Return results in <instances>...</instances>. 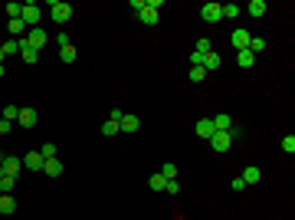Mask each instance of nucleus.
<instances>
[{
  "label": "nucleus",
  "instance_id": "31",
  "mask_svg": "<svg viewBox=\"0 0 295 220\" xmlns=\"http://www.w3.org/2000/svg\"><path fill=\"white\" fill-rule=\"evenodd\" d=\"M59 56H63V63H72V59H76V46H63Z\"/></svg>",
  "mask_w": 295,
  "mask_h": 220
},
{
  "label": "nucleus",
  "instance_id": "23",
  "mask_svg": "<svg viewBox=\"0 0 295 220\" xmlns=\"http://www.w3.org/2000/svg\"><path fill=\"white\" fill-rule=\"evenodd\" d=\"M246 13H250V17H262V13H266V3H262V0H252L250 7H246Z\"/></svg>",
  "mask_w": 295,
  "mask_h": 220
},
{
  "label": "nucleus",
  "instance_id": "25",
  "mask_svg": "<svg viewBox=\"0 0 295 220\" xmlns=\"http://www.w3.org/2000/svg\"><path fill=\"white\" fill-rule=\"evenodd\" d=\"M17 115H20L17 105H3V112H0V119H7V122H17Z\"/></svg>",
  "mask_w": 295,
  "mask_h": 220
},
{
  "label": "nucleus",
  "instance_id": "7",
  "mask_svg": "<svg viewBox=\"0 0 295 220\" xmlns=\"http://www.w3.org/2000/svg\"><path fill=\"white\" fill-rule=\"evenodd\" d=\"M200 17H204L207 23H217V20H223V3H204Z\"/></svg>",
  "mask_w": 295,
  "mask_h": 220
},
{
  "label": "nucleus",
  "instance_id": "4",
  "mask_svg": "<svg viewBox=\"0 0 295 220\" xmlns=\"http://www.w3.org/2000/svg\"><path fill=\"white\" fill-rule=\"evenodd\" d=\"M158 10H161V0H144V10L138 13V20H141L144 26H154V23H158Z\"/></svg>",
  "mask_w": 295,
  "mask_h": 220
},
{
  "label": "nucleus",
  "instance_id": "19",
  "mask_svg": "<svg viewBox=\"0 0 295 220\" xmlns=\"http://www.w3.org/2000/svg\"><path fill=\"white\" fill-rule=\"evenodd\" d=\"M13 210H17V200H13L10 194H3V197H0V214H13Z\"/></svg>",
  "mask_w": 295,
  "mask_h": 220
},
{
  "label": "nucleus",
  "instance_id": "36",
  "mask_svg": "<svg viewBox=\"0 0 295 220\" xmlns=\"http://www.w3.org/2000/svg\"><path fill=\"white\" fill-rule=\"evenodd\" d=\"M56 43H59V49H63V46H72V36L69 33H56Z\"/></svg>",
  "mask_w": 295,
  "mask_h": 220
},
{
  "label": "nucleus",
  "instance_id": "30",
  "mask_svg": "<svg viewBox=\"0 0 295 220\" xmlns=\"http://www.w3.org/2000/svg\"><path fill=\"white\" fill-rule=\"evenodd\" d=\"M40 154H43V161H49V158H56V145H53V142H46L43 148H40Z\"/></svg>",
  "mask_w": 295,
  "mask_h": 220
},
{
  "label": "nucleus",
  "instance_id": "44",
  "mask_svg": "<svg viewBox=\"0 0 295 220\" xmlns=\"http://www.w3.org/2000/svg\"><path fill=\"white\" fill-rule=\"evenodd\" d=\"M0 174H3V171H0Z\"/></svg>",
  "mask_w": 295,
  "mask_h": 220
},
{
  "label": "nucleus",
  "instance_id": "43",
  "mask_svg": "<svg viewBox=\"0 0 295 220\" xmlns=\"http://www.w3.org/2000/svg\"><path fill=\"white\" fill-rule=\"evenodd\" d=\"M0 197H3V191H0Z\"/></svg>",
  "mask_w": 295,
  "mask_h": 220
},
{
  "label": "nucleus",
  "instance_id": "10",
  "mask_svg": "<svg viewBox=\"0 0 295 220\" xmlns=\"http://www.w3.org/2000/svg\"><path fill=\"white\" fill-rule=\"evenodd\" d=\"M118 128H121V132H128V135H135L138 128H141V119H138V115H121Z\"/></svg>",
  "mask_w": 295,
  "mask_h": 220
},
{
  "label": "nucleus",
  "instance_id": "28",
  "mask_svg": "<svg viewBox=\"0 0 295 220\" xmlns=\"http://www.w3.org/2000/svg\"><path fill=\"white\" fill-rule=\"evenodd\" d=\"M13 53H20V40H7L3 43V56H13Z\"/></svg>",
  "mask_w": 295,
  "mask_h": 220
},
{
  "label": "nucleus",
  "instance_id": "42",
  "mask_svg": "<svg viewBox=\"0 0 295 220\" xmlns=\"http://www.w3.org/2000/svg\"><path fill=\"white\" fill-rule=\"evenodd\" d=\"M0 79H3V66H0Z\"/></svg>",
  "mask_w": 295,
  "mask_h": 220
},
{
  "label": "nucleus",
  "instance_id": "11",
  "mask_svg": "<svg viewBox=\"0 0 295 220\" xmlns=\"http://www.w3.org/2000/svg\"><path fill=\"white\" fill-rule=\"evenodd\" d=\"M194 128H197V135H200V138H207V142L213 138V132H217V128H213V119H200Z\"/></svg>",
  "mask_w": 295,
  "mask_h": 220
},
{
  "label": "nucleus",
  "instance_id": "22",
  "mask_svg": "<svg viewBox=\"0 0 295 220\" xmlns=\"http://www.w3.org/2000/svg\"><path fill=\"white\" fill-rule=\"evenodd\" d=\"M13 187H17V177H10V174H0V191H3V194H10Z\"/></svg>",
  "mask_w": 295,
  "mask_h": 220
},
{
  "label": "nucleus",
  "instance_id": "38",
  "mask_svg": "<svg viewBox=\"0 0 295 220\" xmlns=\"http://www.w3.org/2000/svg\"><path fill=\"white\" fill-rule=\"evenodd\" d=\"M164 191H167V194H177V191H181V187H177V177H174V181H167V184H164Z\"/></svg>",
  "mask_w": 295,
  "mask_h": 220
},
{
  "label": "nucleus",
  "instance_id": "29",
  "mask_svg": "<svg viewBox=\"0 0 295 220\" xmlns=\"http://www.w3.org/2000/svg\"><path fill=\"white\" fill-rule=\"evenodd\" d=\"M161 174H164V181H174V177H177V165H171V161H167V165L161 168Z\"/></svg>",
  "mask_w": 295,
  "mask_h": 220
},
{
  "label": "nucleus",
  "instance_id": "17",
  "mask_svg": "<svg viewBox=\"0 0 295 220\" xmlns=\"http://www.w3.org/2000/svg\"><path fill=\"white\" fill-rule=\"evenodd\" d=\"M236 59H240V66H243V69H250V66H256V56H252L250 49H240V53H236Z\"/></svg>",
  "mask_w": 295,
  "mask_h": 220
},
{
  "label": "nucleus",
  "instance_id": "15",
  "mask_svg": "<svg viewBox=\"0 0 295 220\" xmlns=\"http://www.w3.org/2000/svg\"><path fill=\"white\" fill-rule=\"evenodd\" d=\"M20 56H23V63H40V53L33 46H26L23 40H20Z\"/></svg>",
  "mask_w": 295,
  "mask_h": 220
},
{
  "label": "nucleus",
  "instance_id": "16",
  "mask_svg": "<svg viewBox=\"0 0 295 220\" xmlns=\"http://www.w3.org/2000/svg\"><path fill=\"white\" fill-rule=\"evenodd\" d=\"M43 174H49V177H59V174H63V165H59L56 158H49V161H43Z\"/></svg>",
  "mask_w": 295,
  "mask_h": 220
},
{
  "label": "nucleus",
  "instance_id": "8",
  "mask_svg": "<svg viewBox=\"0 0 295 220\" xmlns=\"http://www.w3.org/2000/svg\"><path fill=\"white\" fill-rule=\"evenodd\" d=\"M20 168H23V161H20V158L7 154V158H3V165H0V171H3V174H10V177H17V174H20Z\"/></svg>",
  "mask_w": 295,
  "mask_h": 220
},
{
  "label": "nucleus",
  "instance_id": "6",
  "mask_svg": "<svg viewBox=\"0 0 295 220\" xmlns=\"http://www.w3.org/2000/svg\"><path fill=\"white\" fill-rule=\"evenodd\" d=\"M250 40H252V33H250V30H240V26L229 33V43H233V49H236V53H240V49H246V46H250Z\"/></svg>",
  "mask_w": 295,
  "mask_h": 220
},
{
  "label": "nucleus",
  "instance_id": "21",
  "mask_svg": "<svg viewBox=\"0 0 295 220\" xmlns=\"http://www.w3.org/2000/svg\"><path fill=\"white\" fill-rule=\"evenodd\" d=\"M7 26H10V33H13V36H20V40H23V33H26V23H23L20 17H17V20H10Z\"/></svg>",
  "mask_w": 295,
  "mask_h": 220
},
{
  "label": "nucleus",
  "instance_id": "40",
  "mask_svg": "<svg viewBox=\"0 0 295 220\" xmlns=\"http://www.w3.org/2000/svg\"><path fill=\"white\" fill-rule=\"evenodd\" d=\"M3 59H7V56H3V46H0V66H3Z\"/></svg>",
  "mask_w": 295,
  "mask_h": 220
},
{
  "label": "nucleus",
  "instance_id": "27",
  "mask_svg": "<svg viewBox=\"0 0 295 220\" xmlns=\"http://www.w3.org/2000/svg\"><path fill=\"white\" fill-rule=\"evenodd\" d=\"M148 184H151V191H164V184H167V181H164V174L158 171V174H151V181H148Z\"/></svg>",
  "mask_w": 295,
  "mask_h": 220
},
{
  "label": "nucleus",
  "instance_id": "18",
  "mask_svg": "<svg viewBox=\"0 0 295 220\" xmlns=\"http://www.w3.org/2000/svg\"><path fill=\"white\" fill-rule=\"evenodd\" d=\"M240 177L246 181V184H259V177H262V174H259V168H246Z\"/></svg>",
  "mask_w": 295,
  "mask_h": 220
},
{
  "label": "nucleus",
  "instance_id": "34",
  "mask_svg": "<svg viewBox=\"0 0 295 220\" xmlns=\"http://www.w3.org/2000/svg\"><path fill=\"white\" fill-rule=\"evenodd\" d=\"M194 53H200V56L210 53V40H207V36H200V40H197V49H194Z\"/></svg>",
  "mask_w": 295,
  "mask_h": 220
},
{
  "label": "nucleus",
  "instance_id": "32",
  "mask_svg": "<svg viewBox=\"0 0 295 220\" xmlns=\"http://www.w3.org/2000/svg\"><path fill=\"white\" fill-rule=\"evenodd\" d=\"M20 13H23V3H7V17H10V20H17Z\"/></svg>",
  "mask_w": 295,
  "mask_h": 220
},
{
  "label": "nucleus",
  "instance_id": "24",
  "mask_svg": "<svg viewBox=\"0 0 295 220\" xmlns=\"http://www.w3.org/2000/svg\"><path fill=\"white\" fill-rule=\"evenodd\" d=\"M240 7H236V3H223V17H227V20H236V17H240Z\"/></svg>",
  "mask_w": 295,
  "mask_h": 220
},
{
  "label": "nucleus",
  "instance_id": "41",
  "mask_svg": "<svg viewBox=\"0 0 295 220\" xmlns=\"http://www.w3.org/2000/svg\"><path fill=\"white\" fill-rule=\"evenodd\" d=\"M3 158H7V154H0V165H3Z\"/></svg>",
  "mask_w": 295,
  "mask_h": 220
},
{
  "label": "nucleus",
  "instance_id": "37",
  "mask_svg": "<svg viewBox=\"0 0 295 220\" xmlns=\"http://www.w3.org/2000/svg\"><path fill=\"white\" fill-rule=\"evenodd\" d=\"M233 191H246V181H243V177H240V174L233 177Z\"/></svg>",
  "mask_w": 295,
  "mask_h": 220
},
{
  "label": "nucleus",
  "instance_id": "14",
  "mask_svg": "<svg viewBox=\"0 0 295 220\" xmlns=\"http://www.w3.org/2000/svg\"><path fill=\"white\" fill-rule=\"evenodd\" d=\"M213 128H217V132H233L236 125H233L229 115H213Z\"/></svg>",
  "mask_w": 295,
  "mask_h": 220
},
{
  "label": "nucleus",
  "instance_id": "35",
  "mask_svg": "<svg viewBox=\"0 0 295 220\" xmlns=\"http://www.w3.org/2000/svg\"><path fill=\"white\" fill-rule=\"evenodd\" d=\"M204 76H207V73L200 66H190V82H204Z\"/></svg>",
  "mask_w": 295,
  "mask_h": 220
},
{
  "label": "nucleus",
  "instance_id": "13",
  "mask_svg": "<svg viewBox=\"0 0 295 220\" xmlns=\"http://www.w3.org/2000/svg\"><path fill=\"white\" fill-rule=\"evenodd\" d=\"M17 122H20L23 128H33V125H36V109H20Z\"/></svg>",
  "mask_w": 295,
  "mask_h": 220
},
{
  "label": "nucleus",
  "instance_id": "3",
  "mask_svg": "<svg viewBox=\"0 0 295 220\" xmlns=\"http://www.w3.org/2000/svg\"><path fill=\"white\" fill-rule=\"evenodd\" d=\"M20 20L26 23V26H40V20H43V10H40V3H23V13H20Z\"/></svg>",
  "mask_w": 295,
  "mask_h": 220
},
{
  "label": "nucleus",
  "instance_id": "9",
  "mask_svg": "<svg viewBox=\"0 0 295 220\" xmlns=\"http://www.w3.org/2000/svg\"><path fill=\"white\" fill-rule=\"evenodd\" d=\"M220 66H223V59H220V53H217V49H210V53L204 56V59H200V69H204V73H207V69L213 73V69H220Z\"/></svg>",
  "mask_w": 295,
  "mask_h": 220
},
{
  "label": "nucleus",
  "instance_id": "2",
  "mask_svg": "<svg viewBox=\"0 0 295 220\" xmlns=\"http://www.w3.org/2000/svg\"><path fill=\"white\" fill-rule=\"evenodd\" d=\"M23 43H26V46H33V49L40 53V49H43V46L49 43V33H46L43 26H33V30H26V36H23Z\"/></svg>",
  "mask_w": 295,
  "mask_h": 220
},
{
  "label": "nucleus",
  "instance_id": "20",
  "mask_svg": "<svg viewBox=\"0 0 295 220\" xmlns=\"http://www.w3.org/2000/svg\"><path fill=\"white\" fill-rule=\"evenodd\" d=\"M246 49H250L252 56H259L262 49H266V40H262V36H252V40H250V46H246Z\"/></svg>",
  "mask_w": 295,
  "mask_h": 220
},
{
  "label": "nucleus",
  "instance_id": "1",
  "mask_svg": "<svg viewBox=\"0 0 295 220\" xmlns=\"http://www.w3.org/2000/svg\"><path fill=\"white\" fill-rule=\"evenodd\" d=\"M236 135H240V128H233V132H213L210 148H213V151H229V145L236 142Z\"/></svg>",
  "mask_w": 295,
  "mask_h": 220
},
{
  "label": "nucleus",
  "instance_id": "12",
  "mask_svg": "<svg viewBox=\"0 0 295 220\" xmlns=\"http://www.w3.org/2000/svg\"><path fill=\"white\" fill-rule=\"evenodd\" d=\"M23 168H26V171H43V154L30 151V154H26V161H23Z\"/></svg>",
  "mask_w": 295,
  "mask_h": 220
},
{
  "label": "nucleus",
  "instance_id": "5",
  "mask_svg": "<svg viewBox=\"0 0 295 220\" xmlns=\"http://www.w3.org/2000/svg\"><path fill=\"white\" fill-rule=\"evenodd\" d=\"M49 13H53L56 23H66L69 17H72V7H69V3H63V0H53V3H49Z\"/></svg>",
  "mask_w": 295,
  "mask_h": 220
},
{
  "label": "nucleus",
  "instance_id": "33",
  "mask_svg": "<svg viewBox=\"0 0 295 220\" xmlns=\"http://www.w3.org/2000/svg\"><path fill=\"white\" fill-rule=\"evenodd\" d=\"M282 151H285V154L295 151V135H285V138H282Z\"/></svg>",
  "mask_w": 295,
  "mask_h": 220
},
{
  "label": "nucleus",
  "instance_id": "39",
  "mask_svg": "<svg viewBox=\"0 0 295 220\" xmlns=\"http://www.w3.org/2000/svg\"><path fill=\"white\" fill-rule=\"evenodd\" d=\"M13 128V122H7V119H0V135H7Z\"/></svg>",
  "mask_w": 295,
  "mask_h": 220
},
{
  "label": "nucleus",
  "instance_id": "26",
  "mask_svg": "<svg viewBox=\"0 0 295 220\" xmlns=\"http://www.w3.org/2000/svg\"><path fill=\"white\" fill-rule=\"evenodd\" d=\"M121 128H118V122L115 119H105V125H102V135H118Z\"/></svg>",
  "mask_w": 295,
  "mask_h": 220
}]
</instances>
